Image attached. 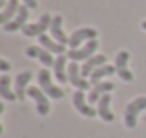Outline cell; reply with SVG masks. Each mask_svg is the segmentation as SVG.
Listing matches in <instances>:
<instances>
[{
	"label": "cell",
	"instance_id": "13",
	"mask_svg": "<svg viewBox=\"0 0 146 138\" xmlns=\"http://www.w3.org/2000/svg\"><path fill=\"white\" fill-rule=\"evenodd\" d=\"M104 64H107L106 55H104V53H96V55H93L91 59H87L85 63H83V66H82V76L87 79L94 70H96V68L104 66Z\"/></svg>",
	"mask_w": 146,
	"mask_h": 138
},
{
	"label": "cell",
	"instance_id": "3",
	"mask_svg": "<svg viewBox=\"0 0 146 138\" xmlns=\"http://www.w3.org/2000/svg\"><path fill=\"white\" fill-rule=\"evenodd\" d=\"M96 50H98V41L93 39V41H89V43H85L82 48L68 50V52H67V57L70 61H74V63H78V61H87V59H91V57L94 55V52H96Z\"/></svg>",
	"mask_w": 146,
	"mask_h": 138
},
{
	"label": "cell",
	"instance_id": "12",
	"mask_svg": "<svg viewBox=\"0 0 146 138\" xmlns=\"http://www.w3.org/2000/svg\"><path fill=\"white\" fill-rule=\"evenodd\" d=\"M63 17L61 15H56V17H52V24H50V33H52V39H56L59 44H68V37L67 33L63 32Z\"/></svg>",
	"mask_w": 146,
	"mask_h": 138
},
{
	"label": "cell",
	"instance_id": "5",
	"mask_svg": "<svg viewBox=\"0 0 146 138\" xmlns=\"http://www.w3.org/2000/svg\"><path fill=\"white\" fill-rule=\"evenodd\" d=\"M96 35H98V32L94 28H80L68 37V46H70V50L82 48V44L85 43V41L89 43V41L96 39Z\"/></svg>",
	"mask_w": 146,
	"mask_h": 138
},
{
	"label": "cell",
	"instance_id": "17",
	"mask_svg": "<svg viewBox=\"0 0 146 138\" xmlns=\"http://www.w3.org/2000/svg\"><path fill=\"white\" fill-rule=\"evenodd\" d=\"M68 66H67V55H57L56 63H54V74H56V79L59 83H67L68 81V74H67Z\"/></svg>",
	"mask_w": 146,
	"mask_h": 138
},
{
	"label": "cell",
	"instance_id": "6",
	"mask_svg": "<svg viewBox=\"0 0 146 138\" xmlns=\"http://www.w3.org/2000/svg\"><path fill=\"white\" fill-rule=\"evenodd\" d=\"M67 74H68V83H70L76 90H87V89H89L91 83L82 76V66H78V63L72 61V63L68 64Z\"/></svg>",
	"mask_w": 146,
	"mask_h": 138
},
{
	"label": "cell",
	"instance_id": "15",
	"mask_svg": "<svg viewBox=\"0 0 146 138\" xmlns=\"http://www.w3.org/2000/svg\"><path fill=\"white\" fill-rule=\"evenodd\" d=\"M113 89H115V83H111V81H102V83L93 85V89L89 92V103H98L104 94L111 92Z\"/></svg>",
	"mask_w": 146,
	"mask_h": 138
},
{
	"label": "cell",
	"instance_id": "7",
	"mask_svg": "<svg viewBox=\"0 0 146 138\" xmlns=\"http://www.w3.org/2000/svg\"><path fill=\"white\" fill-rule=\"evenodd\" d=\"M128 61H129V52H126V50H122V52L117 53V57H115V68H117V74L118 78L122 79V81H133V74L131 70L128 68Z\"/></svg>",
	"mask_w": 146,
	"mask_h": 138
},
{
	"label": "cell",
	"instance_id": "24",
	"mask_svg": "<svg viewBox=\"0 0 146 138\" xmlns=\"http://www.w3.org/2000/svg\"><path fill=\"white\" fill-rule=\"evenodd\" d=\"M141 28H143V30H144V32H146V20L143 22V24H141Z\"/></svg>",
	"mask_w": 146,
	"mask_h": 138
},
{
	"label": "cell",
	"instance_id": "8",
	"mask_svg": "<svg viewBox=\"0 0 146 138\" xmlns=\"http://www.w3.org/2000/svg\"><path fill=\"white\" fill-rule=\"evenodd\" d=\"M72 105H74V109L78 110L82 116L93 118V116L98 114V110L93 109L91 103H87V98H85V94H83V90H76L74 94H72Z\"/></svg>",
	"mask_w": 146,
	"mask_h": 138
},
{
	"label": "cell",
	"instance_id": "23",
	"mask_svg": "<svg viewBox=\"0 0 146 138\" xmlns=\"http://www.w3.org/2000/svg\"><path fill=\"white\" fill-rule=\"evenodd\" d=\"M9 63H7V61L6 59H0V70H2V72H7V70H9Z\"/></svg>",
	"mask_w": 146,
	"mask_h": 138
},
{
	"label": "cell",
	"instance_id": "18",
	"mask_svg": "<svg viewBox=\"0 0 146 138\" xmlns=\"http://www.w3.org/2000/svg\"><path fill=\"white\" fill-rule=\"evenodd\" d=\"M19 9H21V4H19V0H9V2L6 4V7L2 9V13H0V22H2V26L13 20V18L17 17Z\"/></svg>",
	"mask_w": 146,
	"mask_h": 138
},
{
	"label": "cell",
	"instance_id": "22",
	"mask_svg": "<svg viewBox=\"0 0 146 138\" xmlns=\"http://www.w3.org/2000/svg\"><path fill=\"white\" fill-rule=\"evenodd\" d=\"M22 2H24V6L30 7V9H35L37 7V0H22Z\"/></svg>",
	"mask_w": 146,
	"mask_h": 138
},
{
	"label": "cell",
	"instance_id": "20",
	"mask_svg": "<svg viewBox=\"0 0 146 138\" xmlns=\"http://www.w3.org/2000/svg\"><path fill=\"white\" fill-rule=\"evenodd\" d=\"M115 72H117V68L111 66V64H104V66L96 68V70L91 74V85H96V83H102L104 78H109V76H113Z\"/></svg>",
	"mask_w": 146,
	"mask_h": 138
},
{
	"label": "cell",
	"instance_id": "2",
	"mask_svg": "<svg viewBox=\"0 0 146 138\" xmlns=\"http://www.w3.org/2000/svg\"><path fill=\"white\" fill-rule=\"evenodd\" d=\"M37 81H39L41 90H43L48 98L61 99L65 96V90L59 89V87H56L52 83V76H50V72L46 70V68H41V70H39V74H37Z\"/></svg>",
	"mask_w": 146,
	"mask_h": 138
},
{
	"label": "cell",
	"instance_id": "21",
	"mask_svg": "<svg viewBox=\"0 0 146 138\" xmlns=\"http://www.w3.org/2000/svg\"><path fill=\"white\" fill-rule=\"evenodd\" d=\"M0 96H2L4 99H7V101H15V99H19L17 94L11 90V78L6 76V74L0 78Z\"/></svg>",
	"mask_w": 146,
	"mask_h": 138
},
{
	"label": "cell",
	"instance_id": "10",
	"mask_svg": "<svg viewBox=\"0 0 146 138\" xmlns=\"http://www.w3.org/2000/svg\"><path fill=\"white\" fill-rule=\"evenodd\" d=\"M28 17H30V7L21 6V9H19L17 17H15L11 22H7V24H4V26H2L4 32L13 33V32H17V30H22L26 24H28Z\"/></svg>",
	"mask_w": 146,
	"mask_h": 138
},
{
	"label": "cell",
	"instance_id": "4",
	"mask_svg": "<svg viewBox=\"0 0 146 138\" xmlns=\"http://www.w3.org/2000/svg\"><path fill=\"white\" fill-rule=\"evenodd\" d=\"M50 24H52V17H50L48 13H44L37 22L26 24L24 28H22V33H24L26 37H41V35H44L46 30H50Z\"/></svg>",
	"mask_w": 146,
	"mask_h": 138
},
{
	"label": "cell",
	"instance_id": "16",
	"mask_svg": "<svg viewBox=\"0 0 146 138\" xmlns=\"http://www.w3.org/2000/svg\"><path fill=\"white\" fill-rule=\"evenodd\" d=\"M109 105H111V96L109 94H104L102 98H100V101H98V107H96L98 116L102 118L104 122H113L115 120V114L111 112Z\"/></svg>",
	"mask_w": 146,
	"mask_h": 138
},
{
	"label": "cell",
	"instance_id": "14",
	"mask_svg": "<svg viewBox=\"0 0 146 138\" xmlns=\"http://www.w3.org/2000/svg\"><path fill=\"white\" fill-rule=\"evenodd\" d=\"M32 81V72H21V74L15 78V94L19 99H24L28 94V85Z\"/></svg>",
	"mask_w": 146,
	"mask_h": 138
},
{
	"label": "cell",
	"instance_id": "19",
	"mask_svg": "<svg viewBox=\"0 0 146 138\" xmlns=\"http://www.w3.org/2000/svg\"><path fill=\"white\" fill-rule=\"evenodd\" d=\"M39 44L43 46L44 50H48L50 53H57V55H63V53H67V52H65V46H63V44H59L56 39H52V37H48V35H41V37H39Z\"/></svg>",
	"mask_w": 146,
	"mask_h": 138
},
{
	"label": "cell",
	"instance_id": "1",
	"mask_svg": "<svg viewBox=\"0 0 146 138\" xmlns=\"http://www.w3.org/2000/svg\"><path fill=\"white\" fill-rule=\"evenodd\" d=\"M141 110H146V98L144 96H139V98L131 99V101L126 105L124 110V124L128 129H133L137 125V116H139Z\"/></svg>",
	"mask_w": 146,
	"mask_h": 138
},
{
	"label": "cell",
	"instance_id": "11",
	"mask_svg": "<svg viewBox=\"0 0 146 138\" xmlns=\"http://www.w3.org/2000/svg\"><path fill=\"white\" fill-rule=\"evenodd\" d=\"M26 55L39 59L46 68L48 66H54V63H56V59L52 57V53H50L48 50H44L43 46H28V48H26Z\"/></svg>",
	"mask_w": 146,
	"mask_h": 138
},
{
	"label": "cell",
	"instance_id": "9",
	"mask_svg": "<svg viewBox=\"0 0 146 138\" xmlns=\"http://www.w3.org/2000/svg\"><path fill=\"white\" fill-rule=\"evenodd\" d=\"M28 96L35 101V107H37V112L41 116H46L50 112V103H48V96L41 90V87H30L28 89Z\"/></svg>",
	"mask_w": 146,
	"mask_h": 138
}]
</instances>
